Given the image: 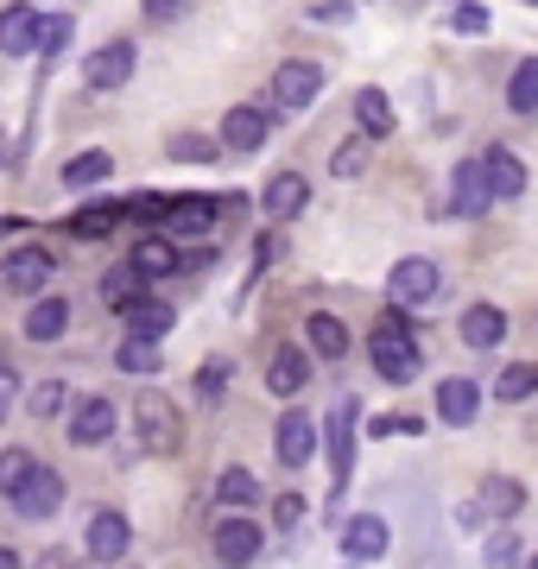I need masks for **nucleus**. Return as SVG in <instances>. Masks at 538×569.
Returning <instances> with one entry per match:
<instances>
[{"mask_svg":"<svg viewBox=\"0 0 538 569\" xmlns=\"http://www.w3.org/2000/svg\"><path fill=\"white\" fill-rule=\"evenodd\" d=\"M133 418H140V443L152 449V456H178V449H185V418H178V406H171L159 387H146L140 399H133Z\"/></svg>","mask_w":538,"mask_h":569,"instance_id":"obj_1","label":"nucleus"},{"mask_svg":"<svg viewBox=\"0 0 538 569\" xmlns=\"http://www.w3.org/2000/svg\"><path fill=\"white\" fill-rule=\"evenodd\" d=\"M317 443H323V425H317L311 411L291 406L279 425H272V456H279V468H305L317 456Z\"/></svg>","mask_w":538,"mask_h":569,"instance_id":"obj_2","label":"nucleus"},{"mask_svg":"<svg viewBox=\"0 0 538 569\" xmlns=\"http://www.w3.org/2000/svg\"><path fill=\"white\" fill-rule=\"evenodd\" d=\"M368 355H373V373H380L387 387H406V380H418V367H425L412 336H387V329H373Z\"/></svg>","mask_w":538,"mask_h":569,"instance_id":"obj_3","label":"nucleus"},{"mask_svg":"<svg viewBox=\"0 0 538 569\" xmlns=\"http://www.w3.org/2000/svg\"><path fill=\"white\" fill-rule=\"evenodd\" d=\"M437 284H444V272H437V260H425V253H412V260L393 266V279H387V291H393L399 310H418L437 298Z\"/></svg>","mask_w":538,"mask_h":569,"instance_id":"obj_4","label":"nucleus"},{"mask_svg":"<svg viewBox=\"0 0 538 569\" xmlns=\"http://www.w3.org/2000/svg\"><path fill=\"white\" fill-rule=\"evenodd\" d=\"M0 284H7L13 298H44V284H51V253H44V247L7 253V260H0Z\"/></svg>","mask_w":538,"mask_h":569,"instance_id":"obj_5","label":"nucleus"},{"mask_svg":"<svg viewBox=\"0 0 538 569\" xmlns=\"http://www.w3.org/2000/svg\"><path fill=\"white\" fill-rule=\"evenodd\" d=\"M209 228H216V203L209 197H171L166 222H159V241H203Z\"/></svg>","mask_w":538,"mask_h":569,"instance_id":"obj_6","label":"nucleus"},{"mask_svg":"<svg viewBox=\"0 0 538 569\" xmlns=\"http://www.w3.org/2000/svg\"><path fill=\"white\" fill-rule=\"evenodd\" d=\"M317 96H323V70H317V63L291 58V63L272 70V102H279V108H311Z\"/></svg>","mask_w":538,"mask_h":569,"instance_id":"obj_7","label":"nucleus"},{"mask_svg":"<svg viewBox=\"0 0 538 569\" xmlns=\"http://www.w3.org/2000/svg\"><path fill=\"white\" fill-rule=\"evenodd\" d=\"M209 545H216V563H228V569H248L253 557H260V545H267V531L253 526V519H222Z\"/></svg>","mask_w":538,"mask_h":569,"instance_id":"obj_8","label":"nucleus"},{"mask_svg":"<svg viewBox=\"0 0 538 569\" xmlns=\"http://www.w3.org/2000/svg\"><path fill=\"white\" fill-rule=\"evenodd\" d=\"M305 387H311V355L291 348V342H279L272 348V361H267V392L272 399H298Z\"/></svg>","mask_w":538,"mask_h":569,"instance_id":"obj_9","label":"nucleus"},{"mask_svg":"<svg viewBox=\"0 0 538 569\" xmlns=\"http://www.w3.org/2000/svg\"><path fill=\"white\" fill-rule=\"evenodd\" d=\"M488 203H495V190H488V171H481V159H462L450 178V209L456 216H488Z\"/></svg>","mask_w":538,"mask_h":569,"instance_id":"obj_10","label":"nucleus"},{"mask_svg":"<svg viewBox=\"0 0 538 569\" xmlns=\"http://www.w3.org/2000/svg\"><path fill=\"white\" fill-rule=\"evenodd\" d=\"M387 545H393V531H387L380 512H355L349 526H342V550H349V563H373V557H387Z\"/></svg>","mask_w":538,"mask_h":569,"instance_id":"obj_11","label":"nucleus"},{"mask_svg":"<svg viewBox=\"0 0 538 569\" xmlns=\"http://www.w3.org/2000/svg\"><path fill=\"white\" fill-rule=\"evenodd\" d=\"M272 140L267 108H228L222 114V152H260Z\"/></svg>","mask_w":538,"mask_h":569,"instance_id":"obj_12","label":"nucleus"},{"mask_svg":"<svg viewBox=\"0 0 538 569\" xmlns=\"http://www.w3.org/2000/svg\"><path fill=\"white\" fill-rule=\"evenodd\" d=\"M127 545H133V526H127L121 512H96V519H89L83 550L96 557V563H121V557H127Z\"/></svg>","mask_w":538,"mask_h":569,"instance_id":"obj_13","label":"nucleus"},{"mask_svg":"<svg viewBox=\"0 0 538 569\" xmlns=\"http://www.w3.org/2000/svg\"><path fill=\"white\" fill-rule=\"evenodd\" d=\"M323 437H330V468H336V488H349V475H355V399H342V406L330 411V425H323Z\"/></svg>","mask_w":538,"mask_h":569,"instance_id":"obj_14","label":"nucleus"},{"mask_svg":"<svg viewBox=\"0 0 538 569\" xmlns=\"http://www.w3.org/2000/svg\"><path fill=\"white\" fill-rule=\"evenodd\" d=\"M133 63H140V51H133L127 39H114L83 63V77H89V89H121V82L133 77Z\"/></svg>","mask_w":538,"mask_h":569,"instance_id":"obj_15","label":"nucleus"},{"mask_svg":"<svg viewBox=\"0 0 538 569\" xmlns=\"http://www.w3.org/2000/svg\"><path fill=\"white\" fill-rule=\"evenodd\" d=\"M58 507H63V475L58 468H39V475L13 493V512H20V519H51Z\"/></svg>","mask_w":538,"mask_h":569,"instance_id":"obj_16","label":"nucleus"},{"mask_svg":"<svg viewBox=\"0 0 538 569\" xmlns=\"http://www.w3.org/2000/svg\"><path fill=\"white\" fill-rule=\"evenodd\" d=\"M39 26H44V13H32V7H0V58L39 51Z\"/></svg>","mask_w":538,"mask_h":569,"instance_id":"obj_17","label":"nucleus"},{"mask_svg":"<svg viewBox=\"0 0 538 569\" xmlns=\"http://www.w3.org/2000/svg\"><path fill=\"white\" fill-rule=\"evenodd\" d=\"M305 203H311V183L298 178V171H279V178H267V190H260V209H267L272 222H291Z\"/></svg>","mask_w":538,"mask_h":569,"instance_id":"obj_18","label":"nucleus"},{"mask_svg":"<svg viewBox=\"0 0 538 569\" xmlns=\"http://www.w3.org/2000/svg\"><path fill=\"white\" fill-rule=\"evenodd\" d=\"M108 437H114V406L96 392V399H83V406L70 411V443L96 449V443H108Z\"/></svg>","mask_w":538,"mask_h":569,"instance_id":"obj_19","label":"nucleus"},{"mask_svg":"<svg viewBox=\"0 0 538 569\" xmlns=\"http://www.w3.org/2000/svg\"><path fill=\"white\" fill-rule=\"evenodd\" d=\"M121 317H127V329H133V336H146V342H159V336L178 323V310H171L166 298H152V291H140V298H133Z\"/></svg>","mask_w":538,"mask_h":569,"instance_id":"obj_20","label":"nucleus"},{"mask_svg":"<svg viewBox=\"0 0 538 569\" xmlns=\"http://www.w3.org/2000/svg\"><path fill=\"white\" fill-rule=\"evenodd\" d=\"M476 411H481V387H476V380L450 373V380L437 387V418H444V425H469Z\"/></svg>","mask_w":538,"mask_h":569,"instance_id":"obj_21","label":"nucleus"},{"mask_svg":"<svg viewBox=\"0 0 538 569\" xmlns=\"http://www.w3.org/2000/svg\"><path fill=\"white\" fill-rule=\"evenodd\" d=\"M305 342H311V355H323V361H342V355H349V323L330 317V310H317V317H305Z\"/></svg>","mask_w":538,"mask_h":569,"instance_id":"obj_22","label":"nucleus"},{"mask_svg":"<svg viewBox=\"0 0 538 569\" xmlns=\"http://www.w3.org/2000/svg\"><path fill=\"white\" fill-rule=\"evenodd\" d=\"M133 272H140V284H152V279H166V272H178V266H185V253H178V247L171 241H159V234H146L140 247H133Z\"/></svg>","mask_w":538,"mask_h":569,"instance_id":"obj_23","label":"nucleus"},{"mask_svg":"<svg viewBox=\"0 0 538 569\" xmlns=\"http://www.w3.org/2000/svg\"><path fill=\"white\" fill-rule=\"evenodd\" d=\"M519 507H526V488H519L514 475H488L481 481V500H476L481 519H514Z\"/></svg>","mask_w":538,"mask_h":569,"instance_id":"obj_24","label":"nucleus"},{"mask_svg":"<svg viewBox=\"0 0 538 569\" xmlns=\"http://www.w3.org/2000/svg\"><path fill=\"white\" fill-rule=\"evenodd\" d=\"M481 171H488V190H495V197H519V190H526V159L507 152V146H488Z\"/></svg>","mask_w":538,"mask_h":569,"instance_id":"obj_25","label":"nucleus"},{"mask_svg":"<svg viewBox=\"0 0 538 569\" xmlns=\"http://www.w3.org/2000/svg\"><path fill=\"white\" fill-rule=\"evenodd\" d=\"M355 121H361V133L368 140H387L393 133V102H387V89H355Z\"/></svg>","mask_w":538,"mask_h":569,"instance_id":"obj_26","label":"nucleus"},{"mask_svg":"<svg viewBox=\"0 0 538 569\" xmlns=\"http://www.w3.org/2000/svg\"><path fill=\"white\" fill-rule=\"evenodd\" d=\"M63 329H70V305H63L58 291H51V298H39V305L26 310V336H32V342H58Z\"/></svg>","mask_w":538,"mask_h":569,"instance_id":"obj_27","label":"nucleus"},{"mask_svg":"<svg viewBox=\"0 0 538 569\" xmlns=\"http://www.w3.org/2000/svg\"><path fill=\"white\" fill-rule=\"evenodd\" d=\"M500 336H507V310H495V305H469L462 310V342L469 348H495Z\"/></svg>","mask_w":538,"mask_h":569,"instance_id":"obj_28","label":"nucleus"},{"mask_svg":"<svg viewBox=\"0 0 538 569\" xmlns=\"http://www.w3.org/2000/svg\"><path fill=\"white\" fill-rule=\"evenodd\" d=\"M114 222H121V203H89V209H77L63 228H70L77 241H108V234H114Z\"/></svg>","mask_w":538,"mask_h":569,"instance_id":"obj_29","label":"nucleus"},{"mask_svg":"<svg viewBox=\"0 0 538 569\" xmlns=\"http://www.w3.org/2000/svg\"><path fill=\"white\" fill-rule=\"evenodd\" d=\"M108 178H114V152H77V159L63 164V183L70 190H96Z\"/></svg>","mask_w":538,"mask_h":569,"instance_id":"obj_30","label":"nucleus"},{"mask_svg":"<svg viewBox=\"0 0 538 569\" xmlns=\"http://www.w3.org/2000/svg\"><path fill=\"white\" fill-rule=\"evenodd\" d=\"M507 108L514 114H538V58H519L507 77Z\"/></svg>","mask_w":538,"mask_h":569,"instance_id":"obj_31","label":"nucleus"},{"mask_svg":"<svg viewBox=\"0 0 538 569\" xmlns=\"http://www.w3.org/2000/svg\"><path fill=\"white\" fill-rule=\"evenodd\" d=\"M114 367H121V373H159L166 355H159V342H146V336H127V342L114 348Z\"/></svg>","mask_w":538,"mask_h":569,"instance_id":"obj_32","label":"nucleus"},{"mask_svg":"<svg viewBox=\"0 0 538 569\" xmlns=\"http://www.w3.org/2000/svg\"><path fill=\"white\" fill-rule=\"evenodd\" d=\"M532 392H538V361H514V367L495 380V399H500V406H519V399H532Z\"/></svg>","mask_w":538,"mask_h":569,"instance_id":"obj_33","label":"nucleus"},{"mask_svg":"<svg viewBox=\"0 0 538 569\" xmlns=\"http://www.w3.org/2000/svg\"><path fill=\"white\" fill-rule=\"evenodd\" d=\"M216 500H222V507H253V500H260V481H253V468H222V481H216Z\"/></svg>","mask_w":538,"mask_h":569,"instance_id":"obj_34","label":"nucleus"},{"mask_svg":"<svg viewBox=\"0 0 538 569\" xmlns=\"http://www.w3.org/2000/svg\"><path fill=\"white\" fill-rule=\"evenodd\" d=\"M70 32H77V20H70V13H44V26H39V58L58 63L63 51H70Z\"/></svg>","mask_w":538,"mask_h":569,"instance_id":"obj_35","label":"nucleus"},{"mask_svg":"<svg viewBox=\"0 0 538 569\" xmlns=\"http://www.w3.org/2000/svg\"><path fill=\"white\" fill-rule=\"evenodd\" d=\"M166 152L178 164H209V159H222V140H203V133H171Z\"/></svg>","mask_w":538,"mask_h":569,"instance_id":"obj_36","label":"nucleus"},{"mask_svg":"<svg viewBox=\"0 0 538 569\" xmlns=\"http://www.w3.org/2000/svg\"><path fill=\"white\" fill-rule=\"evenodd\" d=\"M32 475H39V462H32L26 449H0V493H7V500H13Z\"/></svg>","mask_w":538,"mask_h":569,"instance_id":"obj_37","label":"nucleus"},{"mask_svg":"<svg viewBox=\"0 0 538 569\" xmlns=\"http://www.w3.org/2000/svg\"><path fill=\"white\" fill-rule=\"evenodd\" d=\"M133 298H140V272H133V266H114V272L102 279V305L108 310H127Z\"/></svg>","mask_w":538,"mask_h":569,"instance_id":"obj_38","label":"nucleus"},{"mask_svg":"<svg viewBox=\"0 0 538 569\" xmlns=\"http://www.w3.org/2000/svg\"><path fill=\"white\" fill-rule=\"evenodd\" d=\"M63 411H70V387H63V380H44V387L32 392V418L51 425V418H63Z\"/></svg>","mask_w":538,"mask_h":569,"instance_id":"obj_39","label":"nucleus"},{"mask_svg":"<svg viewBox=\"0 0 538 569\" xmlns=\"http://www.w3.org/2000/svg\"><path fill=\"white\" fill-rule=\"evenodd\" d=\"M222 392H228V361L216 355V361H203V367H197V399H203V406H216Z\"/></svg>","mask_w":538,"mask_h":569,"instance_id":"obj_40","label":"nucleus"},{"mask_svg":"<svg viewBox=\"0 0 538 569\" xmlns=\"http://www.w3.org/2000/svg\"><path fill=\"white\" fill-rule=\"evenodd\" d=\"M450 32H462V39H481V32H488V7H476V0L450 7Z\"/></svg>","mask_w":538,"mask_h":569,"instance_id":"obj_41","label":"nucleus"},{"mask_svg":"<svg viewBox=\"0 0 538 569\" xmlns=\"http://www.w3.org/2000/svg\"><path fill=\"white\" fill-rule=\"evenodd\" d=\"M361 164H368V140H342L336 159H330V171L336 178H361Z\"/></svg>","mask_w":538,"mask_h":569,"instance_id":"obj_42","label":"nucleus"},{"mask_svg":"<svg viewBox=\"0 0 538 569\" xmlns=\"http://www.w3.org/2000/svg\"><path fill=\"white\" fill-rule=\"evenodd\" d=\"M166 197H127L121 203V216H133V222H166Z\"/></svg>","mask_w":538,"mask_h":569,"instance_id":"obj_43","label":"nucleus"},{"mask_svg":"<svg viewBox=\"0 0 538 569\" xmlns=\"http://www.w3.org/2000/svg\"><path fill=\"white\" fill-rule=\"evenodd\" d=\"M298 519H305V493H279V507H272V526L291 531Z\"/></svg>","mask_w":538,"mask_h":569,"instance_id":"obj_44","label":"nucleus"},{"mask_svg":"<svg viewBox=\"0 0 538 569\" xmlns=\"http://www.w3.org/2000/svg\"><path fill=\"white\" fill-rule=\"evenodd\" d=\"M190 7H178V0H146V26H178Z\"/></svg>","mask_w":538,"mask_h":569,"instance_id":"obj_45","label":"nucleus"},{"mask_svg":"<svg viewBox=\"0 0 538 569\" xmlns=\"http://www.w3.org/2000/svg\"><path fill=\"white\" fill-rule=\"evenodd\" d=\"M311 20H323V26H342V20H355V7H336V0H317V7H305Z\"/></svg>","mask_w":538,"mask_h":569,"instance_id":"obj_46","label":"nucleus"},{"mask_svg":"<svg viewBox=\"0 0 538 569\" xmlns=\"http://www.w3.org/2000/svg\"><path fill=\"white\" fill-rule=\"evenodd\" d=\"M13 392H20V373L0 367V425H7V411H13Z\"/></svg>","mask_w":538,"mask_h":569,"instance_id":"obj_47","label":"nucleus"},{"mask_svg":"<svg viewBox=\"0 0 538 569\" xmlns=\"http://www.w3.org/2000/svg\"><path fill=\"white\" fill-rule=\"evenodd\" d=\"M488 563H514V538H507V531H500L495 545H488Z\"/></svg>","mask_w":538,"mask_h":569,"instance_id":"obj_48","label":"nucleus"},{"mask_svg":"<svg viewBox=\"0 0 538 569\" xmlns=\"http://www.w3.org/2000/svg\"><path fill=\"white\" fill-rule=\"evenodd\" d=\"M20 228H26L20 216H0V241H7V234H20Z\"/></svg>","mask_w":538,"mask_h":569,"instance_id":"obj_49","label":"nucleus"},{"mask_svg":"<svg viewBox=\"0 0 538 569\" xmlns=\"http://www.w3.org/2000/svg\"><path fill=\"white\" fill-rule=\"evenodd\" d=\"M0 569H20V550H7V545H0Z\"/></svg>","mask_w":538,"mask_h":569,"instance_id":"obj_50","label":"nucleus"},{"mask_svg":"<svg viewBox=\"0 0 538 569\" xmlns=\"http://www.w3.org/2000/svg\"><path fill=\"white\" fill-rule=\"evenodd\" d=\"M526 569H538V557H532V563H526Z\"/></svg>","mask_w":538,"mask_h":569,"instance_id":"obj_51","label":"nucleus"},{"mask_svg":"<svg viewBox=\"0 0 538 569\" xmlns=\"http://www.w3.org/2000/svg\"><path fill=\"white\" fill-rule=\"evenodd\" d=\"M349 569H355V563H349Z\"/></svg>","mask_w":538,"mask_h":569,"instance_id":"obj_52","label":"nucleus"}]
</instances>
